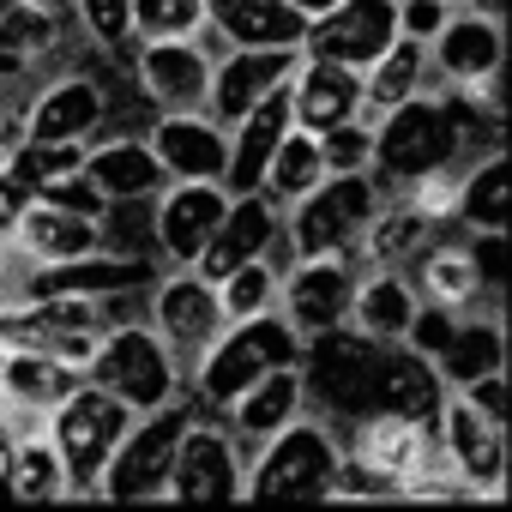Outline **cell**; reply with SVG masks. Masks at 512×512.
Segmentation results:
<instances>
[{"label":"cell","mask_w":512,"mask_h":512,"mask_svg":"<svg viewBox=\"0 0 512 512\" xmlns=\"http://www.w3.org/2000/svg\"><path fill=\"white\" fill-rule=\"evenodd\" d=\"M67 494V470L55 458L49 440H13V464H7V500H55Z\"/></svg>","instance_id":"38"},{"label":"cell","mask_w":512,"mask_h":512,"mask_svg":"<svg viewBox=\"0 0 512 512\" xmlns=\"http://www.w3.org/2000/svg\"><path fill=\"white\" fill-rule=\"evenodd\" d=\"M151 278L145 253H73V260H43L37 272H25V296H115V290H139Z\"/></svg>","instance_id":"12"},{"label":"cell","mask_w":512,"mask_h":512,"mask_svg":"<svg viewBox=\"0 0 512 512\" xmlns=\"http://www.w3.org/2000/svg\"><path fill=\"white\" fill-rule=\"evenodd\" d=\"M7 464H13V428L0 422V500H7Z\"/></svg>","instance_id":"51"},{"label":"cell","mask_w":512,"mask_h":512,"mask_svg":"<svg viewBox=\"0 0 512 512\" xmlns=\"http://www.w3.org/2000/svg\"><path fill=\"white\" fill-rule=\"evenodd\" d=\"M392 37H398V0H332L326 13L308 19V31H302V55L344 61V67L362 73Z\"/></svg>","instance_id":"9"},{"label":"cell","mask_w":512,"mask_h":512,"mask_svg":"<svg viewBox=\"0 0 512 512\" xmlns=\"http://www.w3.org/2000/svg\"><path fill=\"white\" fill-rule=\"evenodd\" d=\"M157 326L169 344L193 350V344H211L223 332V308H217V284L205 278H175L157 290Z\"/></svg>","instance_id":"28"},{"label":"cell","mask_w":512,"mask_h":512,"mask_svg":"<svg viewBox=\"0 0 512 512\" xmlns=\"http://www.w3.org/2000/svg\"><path fill=\"white\" fill-rule=\"evenodd\" d=\"M79 13H85L97 49H109V55L133 49V0H79Z\"/></svg>","instance_id":"43"},{"label":"cell","mask_w":512,"mask_h":512,"mask_svg":"<svg viewBox=\"0 0 512 512\" xmlns=\"http://www.w3.org/2000/svg\"><path fill=\"white\" fill-rule=\"evenodd\" d=\"M314 139H320V163H326V175H338V169H368L374 133L356 127V115L338 121V127H326V133H314Z\"/></svg>","instance_id":"44"},{"label":"cell","mask_w":512,"mask_h":512,"mask_svg":"<svg viewBox=\"0 0 512 512\" xmlns=\"http://www.w3.org/2000/svg\"><path fill=\"white\" fill-rule=\"evenodd\" d=\"M302 49H235L223 55V67H211V85H205V103L217 121H241L260 97H272L290 73H296Z\"/></svg>","instance_id":"14"},{"label":"cell","mask_w":512,"mask_h":512,"mask_svg":"<svg viewBox=\"0 0 512 512\" xmlns=\"http://www.w3.org/2000/svg\"><path fill=\"white\" fill-rule=\"evenodd\" d=\"M85 175H91V187H97L109 205L151 199V193H163V181H169L163 163H157V151L139 145V139H115V145L91 151V157H85Z\"/></svg>","instance_id":"26"},{"label":"cell","mask_w":512,"mask_h":512,"mask_svg":"<svg viewBox=\"0 0 512 512\" xmlns=\"http://www.w3.org/2000/svg\"><path fill=\"white\" fill-rule=\"evenodd\" d=\"M31 199H49V205H67V211H79V217H103L109 211V199L91 187V175H85V163L79 169H61L55 181H43Z\"/></svg>","instance_id":"45"},{"label":"cell","mask_w":512,"mask_h":512,"mask_svg":"<svg viewBox=\"0 0 512 512\" xmlns=\"http://www.w3.org/2000/svg\"><path fill=\"white\" fill-rule=\"evenodd\" d=\"M272 235H278V211H272V199L266 193H229V205H223V223L211 229V241L199 247V278L205 284H217L223 272H235L241 260H260V253L272 247Z\"/></svg>","instance_id":"15"},{"label":"cell","mask_w":512,"mask_h":512,"mask_svg":"<svg viewBox=\"0 0 512 512\" xmlns=\"http://www.w3.org/2000/svg\"><path fill=\"white\" fill-rule=\"evenodd\" d=\"M356 109H362V73L356 67L320 61V55L296 61V73H290V115H296V127L326 133V127L350 121Z\"/></svg>","instance_id":"18"},{"label":"cell","mask_w":512,"mask_h":512,"mask_svg":"<svg viewBox=\"0 0 512 512\" xmlns=\"http://www.w3.org/2000/svg\"><path fill=\"white\" fill-rule=\"evenodd\" d=\"M49 49H55V19L31 0H0V73H19Z\"/></svg>","instance_id":"34"},{"label":"cell","mask_w":512,"mask_h":512,"mask_svg":"<svg viewBox=\"0 0 512 512\" xmlns=\"http://www.w3.org/2000/svg\"><path fill=\"white\" fill-rule=\"evenodd\" d=\"M139 79H145V97H157L163 109H193L205 103L211 55L193 37H157V43H139Z\"/></svg>","instance_id":"22"},{"label":"cell","mask_w":512,"mask_h":512,"mask_svg":"<svg viewBox=\"0 0 512 512\" xmlns=\"http://www.w3.org/2000/svg\"><path fill=\"white\" fill-rule=\"evenodd\" d=\"M422 452H428V422L398 416V410L356 416V452H350V464L362 476H374L380 488L386 482H404L410 470H422Z\"/></svg>","instance_id":"17"},{"label":"cell","mask_w":512,"mask_h":512,"mask_svg":"<svg viewBox=\"0 0 512 512\" xmlns=\"http://www.w3.org/2000/svg\"><path fill=\"white\" fill-rule=\"evenodd\" d=\"M374 205H380V193H374L368 169L320 175V181L302 193L296 217H290V241H296V253H344V247L362 235V223L374 217Z\"/></svg>","instance_id":"7"},{"label":"cell","mask_w":512,"mask_h":512,"mask_svg":"<svg viewBox=\"0 0 512 512\" xmlns=\"http://www.w3.org/2000/svg\"><path fill=\"white\" fill-rule=\"evenodd\" d=\"M85 374H91L103 392H115L127 410H157V404H169V392H175L169 350H163V338L145 332V326H115V332H103L97 350H91V362H85Z\"/></svg>","instance_id":"5"},{"label":"cell","mask_w":512,"mask_h":512,"mask_svg":"<svg viewBox=\"0 0 512 512\" xmlns=\"http://www.w3.org/2000/svg\"><path fill=\"white\" fill-rule=\"evenodd\" d=\"M205 25H217L235 49H302L308 13L290 0H205Z\"/></svg>","instance_id":"21"},{"label":"cell","mask_w":512,"mask_h":512,"mask_svg":"<svg viewBox=\"0 0 512 512\" xmlns=\"http://www.w3.org/2000/svg\"><path fill=\"white\" fill-rule=\"evenodd\" d=\"M19 205H25V193L7 181V175H0V235H7L13 229V217H19Z\"/></svg>","instance_id":"50"},{"label":"cell","mask_w":512,"mask_h":512,"mask_svg":"<svg viewBox=\"0 0 512 512\" xmlns=\"http://www.w3.org/2000/svg\"><path fill=\"white\" fill-rule=\"evenodd\" d=\"M151 151H157L169 181H223L229 139L217 133V121H205L193 109H169L151 133Z\"/></svg>","instance_id":"19"},{"label":"cell","mask_w":512,"mask_h":512,"mask_svg":"<svg viewBox=\"0 0 512 512\" xmlns=\"http://www.w3.org/2000/svg\"><path fill=\"white\" fill-rule=\"evenodd\" d=\"M368 410H398V416L434 422V410H440V368L422 350H392V338H386L380 362H374V398H368Z\"/></svg>","instance_id":"24"},{"label":"cell","mask_w":512,"mask_h":512,"mask_svg":"<svg viewBox=\"0 0 512 512\" xmlns=\"http://www.w3.org/2000/svg\"><path fill=\"white\" fill-rule=\"evenodd\" d=\"M434 61L446 67V79L458 85H488L506 61V37H500V13L482 7V13H446V25L434 31Z\"/></svg>","instance_id":"20"},{"label":"cell","mask_w":512,"mask_h":512,"mask_svg":"<svg viewBox=\"0 0 512 512\" xmlns=\"http://www.w3.org/2000/svg\"><path fill=\"white\" fill-rule=\"evenodd\" d=\"M0 163H7V151H0Z\"/></svg>","instance_id":"54"},{"label":"cell","mask_w":512,"mask_h":512,"mask_svg":"<svg viewBox=\"0 0 512 512\" xmlns=\"http://www.w3.org/2000/svg\"><path fill=\"white\" fill-rule=\"evenodd\" d=\"M452 332H458V320H452V314H446L440 302H434V308H416V314H410V326H404L410 350H422L428 362H434V356H440V350L452 344Z\"/></svg>","instance_id":"46"},{"label":"cell","mask_w":512,"mask_h":512,"mask_svg":"<svg viewBox=\"0 0 512 512\" xmlns=\"http://www.w3.org/2000/svg\"><path fill=\"white\" fill-rule=\"evenodd\" d=\"M428 223H434V217H422L416 205H398V211H380V205H374V217L362 223V247H368V260H374V266L404 260V253L428 235Z\"/></svg>","instance_id":"39"},{"label":"cell","mask_w":512,"mask_h":512,"mask_svg":"<svg viewBox=\"0 0 512 512\" xmlns=\"http://www.w3.org/2000/svg\"><path fill=\"white\" fill-rule=\"evenodd\" d=\"M440 434H446V458H452V470H458V482L464 488H476V494H500V482H506V422H494V416H482V410H470L464 398L458 404H446L440 398Z\"/></svg>","instance_id":"11"},{"label":"cell","mask_w":512,"mask_h":512,"mask_svg":"<svg viewBox=\"0 0 512 512\" xmlns=\"http://www.w3.org/2000/svg\"><path fill=\"white\" fill-rule=\"evenodd\" d=\"M272 296H278V272H272V266H260V260H241L235 272H223V278H217V308H223V320L266 314V308H272Z\"/></svg>","instance_id":"40"},{"label":"cell","mask_w":512,"mask_h":512,"mask_svg":"<svg viewBox=\"0 0 512 512\" xmlns=\"http://www.w3.org/2000/svg\"><path fill=\"white\" fill-rule=\"evenodd\" d=\"M229 193L217 181H163V205H157V241L175 260H199V247L211 241V229L223 223Z\"/></svg>","instance_id":"23"},{"label":"cell","mask_w":512,"mask_h":512,"mask_svg":"<svg viewBox=\"0 0 512 512\" xmlns=\"http://www.w3.org/2000/svg\"><path fill=\"white\" fill-rule=\"evenodd\" d=\"M302 362H284V368H266L253 386H241L235 398H229V410H235V428L241 434H272V428H284L290 416H296V404H302Z\"/></svg>","instance_id":"29"},{"label":"cell","mask_w":512,"mask_h":512,"mask_svg":"<svg viewBox=\"0 0 512 512\" xmlns=\"http://www.w3.org/2000/svg\"><path fill=\"white\" fill-rule=\"evenodd\" d=\"M320 175H326V163H320V139H314L308 127L290 121V133L278 139V151H272V163H266L260 193H266V199H302Z\"/></svg>","instance_id":"32"},{"label":"cell","mask_w":512,"mask_h":512,"mask_svg":"<svg viewBox=\"0 0 512 512\" xmlns=\"http://www.w3.org/2000/svg\"><path fill=\"white\" fill-rule=\"evenodd\" d=\"M284 362H302V332H296L290 320H278L272 308H266V314H247V320H235V332L211 338L199 392H205L211 404H229L241 386H253L266 368H284Z\"/></svg>","instance_id":"3"},{"label":"cell","mask_w":512,"mask_h":512,"mask_svg":"<svg viewBox=\"0 0 512 512\" xmlns=\"http://www.w3.org/2000/svg\"><path fill=\"white\" fill-rule=\"evenodd\" d=\"M199 31H205V0H133V43L199 37Z\"/></svg>","instance_id":"41"},{"label":"cell","mask_w":512,"mask_h":512,"mask_svg":"<svg viewBox=\"0 0 512 512\" xmlns=\"http://www.w3.org/2000/svg\"><path fill=\"white\" fill-rule=\"evenodd\" d=\"M440 362V374L452 380V386H464V380H476V374H488V368H506V338H500V326L494 320H458V332H452V344L434 356Z\"/></svg>","instance_id":"35"},{"label":"cell","mask_w":512,"mask_h":512,"mask_svg":"<svg viewBox=\"0 0 512 512\" xmlns=\"http://www.w3.org/2000/svg\"><path fill=\"white\" fill-rule=\"evenodd\" d=\"M458 211H464V223H476V229H506V223H512V163H506L500 151L458 187Z\"/></svg>","instance_id":"36"},{"label":"cell","mask_w":512,"mask_h":512,"mask_svg":"<svg viewBox=\"0 0 512 512\" xmlns=\"http://www.w3.org/2000/svg\"><path fill=\"white\" fill-rule=\"evenodd\" d=\"M308 338H314V344L302 350V362H308L302 386H314L332 410L362 416L368 398H374V362H380V344H386V338L344 332V320L326 326V332H308Z\"/></svg>","instance_id":"8"},{"label":"cell","mask_w":512,"mask_h":512,"mask_svg":"<svg viewBox=\"0 0 512 512\" xmlns=\"http://www.w3.org/2000/svg\"><path fill=\"white\" fill-rule=\"evenodd\" d=\"M266 458L253 464V476H241V494L253 500H332V482L344 470V452L332 446L326 428L314 422H284L266 434Z\"/></svg>","instance_id":"1"},{"label":"cell","mask_w":512,"mask_h":512,"mask_svg":"<svg viewBox=\"0 0 512 512\" xmlns=\"http://www.w3.org/2000/svg\"><path fill=\"white\" fill-rule=\"evenodd\" d=\"M290 79L272 91V97H260L241 121H235V139H229V157H223V193H260V181H266V163H272V151H278V139L290 133Z\"/></svg>","instance_id":"13"},{"label":"cell","mask_w":512,"mask_h":512,"mask_svg":"<svg viewBox=\"0 0 512 512\" xmlns=\"http://www.w3.org/2000/svg\"><path fill=\"white\" fill-rule=\"evenodd\" d=\"M13 229H19V241L37 253V260H73V253L103 247V217H79L67 205H49V199H25Z\"/></svg>","instance_id":"25"},{"label":"cell","mask_w":512,"mask_h":512,"mask_svg":"<svg viewBox=\"0 0 512 512\" xmlns=\"http://www.w3.org/2000/svg\"><path fill=\"white\" fill-rule=\"evenodd\" d=\"M446 13H452V0H398V31L416 37V43H434Z\"/></svg>","instance_id":"47"},{"label":"cell","mask_w":512,"mask_h":512,"mask_svg":"<svg viewBox=\"0 0 512 512\" xmlns=\"http://www.w3.org/2000/svg\"><path fill=\"white\" fill-rule=\"evenodd\" d=\"M464 253H470V266H476L482 284H500L506 278V260H512V253H506V229H482Z\"/></svg>","instance_id":"48"},{"label":"cell","mask_w":512,"mask_h":512,"mask_svg":"<svg viewBox=\"0 0 512 512\" xmlns=\"http://www.w3.org/2000/svg\"><path fill=\"white\" fill-rule=\"evenodd\" d=\"M290 7H302V13L314 19V13H326V7H332V0H290Z\"/></svg>","instance_id":"52"},{"label":"cell","mask_w":512,"mask_h":512,"mask_svg":"<svg viewBox=\"0 0 512 512\" xmlns=\"http://www.w3.org/2000/svg\"><path fill=\"white\" fill-rule=\"evenodd\" d=\"M79 380H85V368L67 356H49V350H7L0 356V392L13 404H31V410H55Z\"/></svg>","instance_id":"27"},{"label":"cell","mask_w":512,"mask_h":512,"mask_svg":"<svg viewBox=\"0 0 512 512\" xmlns=\"http://www.w3.org/2000/svg\"><path fill=\"white\" fill-rule=\"evenodd\" d=\"M350 296H356V278L344 266V253H302V266L284 284V320L296 332H326L350 314Z\"/></svg>","instance_id":"16"},{"label":"cell","mask_w":512,"mask_h":512,"mask_svg":"<svg viewBox=\"0 0 512 512\" xmlns=\"http://www.w3.org/2000/svg\"><path fill=\"white\" fill-rule=\"evenodd\" d=\"M127 434V404L115 392H103L97 380L73 386L61 404H55V428H49V446L67 470V494H97V476H103V458L115 452V440Z\"/></svg>","instance_id":"2"},{"label":"cell","mask_w":512,"mask_h":512,"mask_svg":"<svg viewBox=\"0 0 512 512\" xmlns=\"http://www.w3.org/2000/svg\"><path fill=\"white\" fill-rule=\"evenodd\" d=\"M422 67H428V43H416V37H392L362 73V103L368 109H392V103H404V97H416V79H422Z\"/></svg>","instance_id":"31"},{"label":"cell","mask_w":512,"mask_h":512,"mask_svg":"<svg viewBox=\"0 0 512 512\" xmlns=\"http://www.w3.org/2000/svg\"><path fill=\"white\" fill-rule=\"evenodd\" d=\"M0 356H7V350H0Z\"/></svg>","instance_id":"55"},{"label":"cell","mask_w":512,"mask_h":512,"mask_svg":"<svg viewBox=\"0 0 512 512\" xmlns=\"http://www.w3.org/2000/svg\"><path fill=\"white\" fill-rule=\"evenodd\" d=\"M85 163V139H25L19 151H7V163H0V175H7L25 199L43 187V181H55L61 169H79Z\"/></svg>","instance_id":"37"},{"label":"cell","mask_w":512,"mask_h":512,"mask_svg":"<svg viewBox=\"0 0 512 512\" xmlns=\"http://www.w3.org/2000/svg\"><path fill=\"white\" fill-rule=\"evenodd\" d=\"M452 7H470V0H452ZM482 7H494V13H500V0H482Z\"/></svg>","instance_id":"53"},{"label":"cell","mask_w":512,"mask_h":512,"mask_svg":"<svg viewBox=\"0 0 512 512\" xmlns=\"http://www.w3.org/2000/svg\"><path fill=\"white\" fill-rule=\"evenodd\" d=\"M458 392H464V404H470V410H482V416H494V422H506V374H500V368H488V374H476V380H464Z\"/></svg>","instance_id":"49"},{"label":"cell","mask_w":512,"mask_h":512,"mask_svg":"<svg viewBox=\"0 0 512 512\" xmlns=\"http://www.w3.org/2000/svg\"><path fill=\"white\" fill-rule=\"evenodd\" d=\"M422 284H428V296H434L440 308H458V302H470V296L482 290V278H476V266H470V253H434L428 272H422Z\"/></svg>","instance_id":"42"},{"label":"cell","mask_w":512,"mask_h":512,"mask_svg":"<svg viewBox=\"0 0 512 512\" xmlns=\"http://www.w3.org/2000/svg\"><path fill=\"white\" fill-rule=\"evenodd\" d=\"M464 127L446 103H428V97H404L386 109V127L374 133V151L368 163H380V175H398V181H416V175H440L458 151Z\"/></svg>","instance_id":"4"},{"label":"cell","mask_w":512,"mask_h":512,"mask_svg":"<svg viewBox=\"0 0 512 512\" xmlns=\"http://www.w3.org/2000/svg\"><path fill=\"white\" fill-rule=\"evenodd\" d=\"M181 428H187V410L181 404H157L139 428H127L115 440V452L103 458L97 494L103 500H163V482H169V458H175Z\"/></svg>","instance_id":"6"},{"label":"cell","mask_w":512,"mask_h":512,"mask_svg":"<svg viewBox=\"0 0 512 512\" xmlns=\"http://www.w3.org/2000/svg\"><path fill=\"white\" fill-rule=\"evenodd\" d=\"M103 121V85L97 79H61L55 91H43L37 97V109H31V139H85L91 127Z\"/></svg>","instance_id":"30"},{"label":"cell","mask_w":512,"mask_h":512,"mask_svg":"<svg viewBox=\"0 0 512 512\" xmlns=\"http://www.w3.org/2000/svg\"><path fill=\"white\" fill-rule=\"evenodd\" d=\"M350 314H356V332H368V338H404V326L416 314V296H410L404 278L380 272L350 296Z\"/></svg>","instance_id":"33"},{"label":"cell","mask_w":512,"mask_h":512,"mask_svg":"<svg viewBox=\"0 0 512 512\" xmlns=\"http://www.w3.org/2000/svg\"><path fill=\"white\" fill-rule=\"evenodd\" d=\"M241 494V464H235V446L223 428L211 422H187L181 440H175V458H169V482H163V500H187V506H205V500H235Z\"/></svg>","instance_id":"10"}]
</instances>
